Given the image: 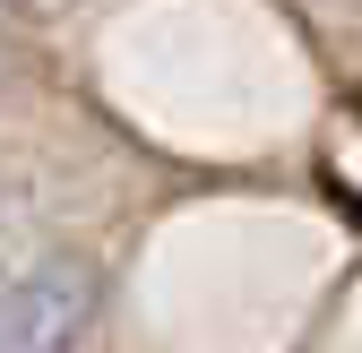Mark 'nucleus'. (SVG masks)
<instances>
[{"label": "nucleus", "mask_w": 362, "mask_h": 353, "mask_svg": "<svg viewBox=\"0 0 362 353\" xmlns=\"http://www.w3.org/2000/svg\"><path fill=\"white\" fill-rule=\"evenodd\" d=\"M95 319V268L69 250L0 276V353H69Z\"/></svg>", "instance_id": "obj_1"}]
</instances>
